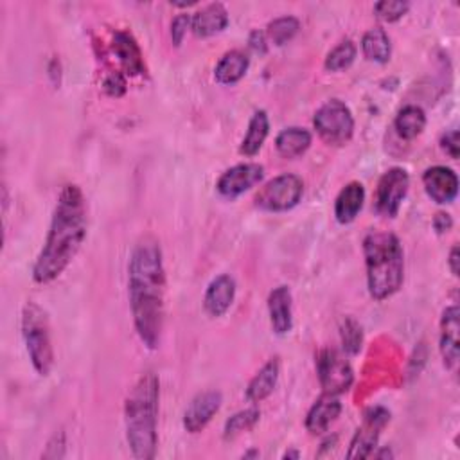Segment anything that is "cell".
Returning a JSON list of instances; mask_svg holds the SVG:
<instances>
[{
    "instance_id": "1",
    "label": "cell",
    "mask_w": 460,
    "mask_h": 460,
    "mask_svg": "<svg viewBox=\"0 0 460 460\" xmlns=\"http://www.w3.org/2000/svg\"><path fill=\"white\" fill-rule=\"evenodd\" d=\"M128 297L141 342L155 351L162 340L166 317V268L157 240H141L128 263Z\"/></svg>"
},
{
    "instance_id": "2",
    "label": "cell",
    "mask_w": 460,
    "mask_h": 460,
    "mask_svg": "<svg viewBox=\"0 0 460 460\" xmlns=\"http://www.w3.org/2000/svg\"><path fill=\"white\" fill-rule=\"evenodd\" d=\"M89 233L87 198L80 185L67 183L55 205L49 233L33 265V281L51 285L71 267Z\"/></svg>"
},
{
    "instance_id": "3",
    "label": "cell",
    "mask_w": 460,
    "mask_h": 460,
    "mask_svg": "<svg viewBox=\"0 0 460 460\" xmlns=\"http://www.w3.org/2000/svg\"><path fill=\"white\" fill-rule=\"evenodd\" d=\"M158 403L160 381L155 372L142 374L124 401L126 440L132 455L151 460L158 447Z\"/></svg>"
},
{
    "instance_id": "4",
    "label": "cell",
    "mask_w": 460,
    "mask_h": 460,
    "mask_svg": "<svg viewBox=\"0 0 460 460\" xmlns=\"http://www.w3.org/2000/svg\"><path fill=\"white\" fill-rule=\"evenodd\" d=\"M367 288L374 301L381 302L396 295L405 281V252L392 233H371L363 240Z\"/></svg>"
},
{
    "instance_id": "5",
    "label": "cell",
    "mask_w": 460,
    "mask_h": 460,
    "mask_svg": "<svg viewBox=\"0 0 460 460\" xmlns=\"http://www.w3.org/2000/svg\"><path fill=\"white\" fill-rule=\"evenodd\" d=\"M22 338L37 374L49 376L55 367L51 322L47 311L35 301H28L22 310Z\"/></svg>"
},
{
    "instance_id": "6",
    "label": "cell",
    "mask_w": 460,
    "mask_h": 460,
    "mask_svg": "<svg viewBox=\"0 0 460 460\" xmlns=\"http://www.w3.org/2000/svg\"><path fill=\"white\" fill-rule=\"evenodd\" d=\"M319 137L329 146H345L354 135V117L351 108L340 99L326 101L313 117Z\"/></svg>"
},
{
    "instance_id": "7",
    "label": "cell",
    "mask_w": 460,
    "mask_h": 460,
    "mask_svg": "<svg viewBox=\"0 0 460 460\" xmlns=\"http://www.w3.org/2000/svg\"><path fill=\"white\" fill-rule=\"evenodd\" d=\"M302 196L304 180L294 173H285L268 180L258 191L254 205L265 212H288L301 203Z\"/></svg>"
},
{
    "instance_id": "8",
    "label": "cell",
    "mask_w": 460,
    "mask_h": 460,
    "mask_svg": "<svg viewBox=\"0 0 460 460\" xmlns=\"http://www.w3.org/2000/svg\"><path fill=\"white\" fill-rule=\"evenodd\" d=\"M317 376L328 394L342 396L354 383V371L347 358L336 349H322L317 356Z\"/></svg>"
},
{
    "instance_id": "9",
    "label": "cell",
    "mask_w": 460,
    "mask_h": 460,
    "mask_svg": "<svg viewBox=\"0 0 460 460\" xmlns=\"http://www.w3.org/2000/svg\"><path fill=\"white\" fill-rule=\"evenodd\" d=\"M410 189V175L403 167L385 171L376 187L374 209L383 217H396Z\"/></svg>"
},
{
    "instance_id": "10",
    "label": "cell",
    "mask_w": 460,
    "mask_h": 460,
    "mask_svg": "<svg viewBox=\"0 0 460 460\" xmlns=\"http://www.w3.org/2000/svg\"><path fill=\"white\" fill-rule=\"evenodd\" d=\"M390 422V412L385 406H372L365 412L360 428L349 444L347 458H369L379 440L381 431Z\"/></svg>"
},
{
    "instance_id": "11",
    "label": "cell",
    "mask_w": 460,
    "mask_h": 460,
    "mask_svg": "<svg viewBox=\"0 0 460 460\" xmlns=\"http://www.w3.org/2000/svg\"><path fill=\"white\" fill-rule=\"evenodd\" d=\"M265 178V167L256 162H245L226 169L216 182V191L226 200H236Z\"/></svg>"
},
{
    "instance_id": "12",
    "label": "cell",
    "mask_w": 460,
    "mask_h": 460,
    "mask_svg": "<svg viewBox=\"0 0 460 460\" xmlns=\"http://www.w3.org/2000/svg\"><path fill=\"white\" fill-rule=\"evenodd\" d=\"M223 405V394L219 390L200 392L183 412L182 424L189 433H200L214 419Z\"/></svg>"
},
{
    "instance_id": "13",
    "label": "cell",
    "mask_w": 460,
    "mask_h": 460,
    "mask_svg": "<svg viewBox=\"0 0 460 460\" xmlns=\"http://www.w3.org/2000/svg\"><path fill=\"white\" fill-rule=\"evenodd\" d=\"M422 185L428 198L439 205L455 201L458 194V176L451 167L433 166L422 173Z\"/></svg>"
},
{
    "instance_id": "14",
    "label": "cell",
    "mask_w": 460,
    "mask_h": 460,
    "mask_svg": "<svg viewBox=\"0 0 460 460\" xmlns=\"http://www.w3.org/2000/svg\"><path fill=\"white\" fill-rule=\"evenodd\" d=\"M236 299V281L233 276L221 274L210 281L203 295V310L209 317H223Z\"/></svg>"
},
{
    "instance_id": "15",
    "label": "cell",
    "mask_w": 460,
    "mask_h": 460,
    "mask_svg": "<svg viewBox=\"0 0 460 460\" xmlns=\"http://www.w3.org/2000/svg\"><path fill=\"white\" fill-rule=\"evenodd\" d=\"M342 413V401L340 396L324 392L308 410L304 426L311 435H322L329 431L331 424L340 417Z\"/></svg>"
},
{
    "instance_id": "16",
    "label": "cell",
    "mask_w": 460,
    "mask_h": 460,
    "mask_svg": "<svg viewBox=\"0 0 460 460\" xmlns=\"http://www.w3.org/2000/svg\"><path fill=\"white\" fill-rule=\"evenodd\" d=\"M458 317H460V311L456 304L447 306L440 317L439 349H440L444 367L447 369H455L458 363V333H460Z\"/></svg>"
},
{
    "instance_id": "17",
    "label": "cell",
    "mask_w": 460,
    "mask_h": 460,
    "mask_svg": "<svg viewBox=\"0 0 460 460\" xmlns=\"http://www.w3.org/2000/svg\"><path fill=\"white\" fill-rule=\"evenodd\" d=\"M268 315L272 331L286 336L294 329V297L288 286H277L268 295Z\"/></svg>"
},
{
    "instance_id": "18",
    "label": "cell",
    "mask_w": 460,
    "mask_h": 460,
    "mask_svg": "<svg viewBox=\"0 0 460 460\" xmlns=\"http://www.w3.org/2000/svg\"><path fill=\"white\" fill-rule=\"evenodd\" d=\"M230 19L228 12L221 3L207 4L191 17V30L198 38H209L226 30Z\"/></svg>"
},
{
    "instance_id": "19",
    "label": "cell",
    "mask_w": 460,
    "mask_h": 460,
    "mask_svg": "<svg viewBox=\"0 0 460 460\" xmlns=\"http://www.w3.org/2000/svg\"><path fill=\"white\" fill-rule=\"evenodd\" d=\"M114 53L121 64V67L126 71L130 76H142L146 72L144 58L141 53L139 44L128 31H115L114 42H112Z\"/></svg>"
},
{
    "instance_id": "20",
    "label": "cell",
    "mask_w": 460,
    "mask_h": 460,
    "mask_svg": "<svg viewBox=\"0 0 460 460\" xmlns=\"http://www.w3.org/2000/svg\"><path fill=\"white\" fill-rule=\"evenodd\" d=\"M249 67H251V58H249L247 53L238 51V49L228 51L216 64L214 80L219 85L233 87V85L240 83L247 76Z\"/></svg>"
},
{
    "instance_id": "21",
    "label": "cell",
    "mask_w": 460,
    "mask_h": 460,
    "mask_svg": "<svg viewBox=\"0 0 460 460\" xmlns=\"http://www.w3.org/2000/svg\"><path fill=\"white\" fill-rule=\"evenodd\" d=\"M365 203V187L360 182H349L335 200V217L340 225L353 223Z\"/></svg>"
},
{
    "instance_id": "22",
    "label": "cell",
    "mask_w": 460,
    "mask_h": 460,
    "mask_svg": "<svg viewBox=\"0 0 460 460\" xmlns=\"http://www.w3.org/2000/svg\"><path fill=\"white\" fill-rule=\"evenodd\" d=\"M279 374H281V362L279 358H270L261 369L260 372L251 379L249 387H247V399L254 405L263 403L265 399H268L272 396V392L277 387L279 381Z\"/></svg>"
},
{
    "instance_id": "23",
    "label": "cell",
    "mask_w": 460,
    "mask_h": 460,
    "mask_svg": "<svg viewBox=\"0 0 460 460\" xmlns=\"http://www.w3.org/2000/svg\"><path fill=\"white\" fill-rule=\"evenodd\" d=\"M311 142H313V137L310 130L301 126H290L277 135L276 149L283 158L294 160L302 157L310 149Z\"/></svg>"
},
{
    "instance_id": "24",
    "label": "cell",
    "mask_w": 460,
    "mask_h": 460,
    "mask_svg": "<svg viewBox=\"0 0 460 460\" xmlns=\"http://www.w3.org/2000/svg\"><path fill=\"white\" fill-rule=\"evenodd\" d=\"M268 133H270L268 114H267V110H258L249 123V130L242 141L240 153L245 157H256L261 151V148L265 146Z\"/></svg>"
},
{
    "instance_id": "25",
    "label": "cell",
    "mask_w": 460,
    "mask_h": 460,
    "mask_svg": "<svg viewBox=\"0 0 460 460\" xmlns=\"http://www.w3.org/2000/svg\"><path fill=\"white\" fill-rule=\"evenodd\" d=\"M394 128L397 135L405 141H413L417 139L424 128H426V114L421 106L417 105H406L403 106L396 119H394Z\"/></svg>"
},
{
    "instance_id": "26",
    "label": "cell",
    "mask_w": 460,
    "mask_h": 460,
    "mask_svg": "<svg viewBox=\"0 0 460 460\" xmlns=\"http://www.w3.org/2000/svg\"><path fill=\"white\" fill-rule=\"evenodd\" d=\"M362 53L369 62L374 64H388L392 55V44L390 37L383 28H372L369 30L362 38Z\"/></svg>"
},
{
    "instance_id": "27",
    "label": "cell",
    "mask_w": 460,
    "mask_h": 460,
    "mask_svg": "<svg viewBox=\"0 0 460 460\" xmlns=\"http://www.w3.org/2000/svg\"><path fill=\"white\" fill-rule=\"evenodd\" d=\"M260 417H261V412L258 408H247V410L236 412L225 422V428H223L225 440H233L242 433L251 431L260 422Z\"/></svg>"
},
{
    "instance_id": "28",
    "label": "cell",
    "mask_w": 460,
    "mask_h": 460,
    "mask_svg": "<svg viewBox=\"0 0 460 460\" xmlns=\"http://www.w3.org/2000/svg\"><path fill=\"white\" fill-rule=\"evenodd\" d=\"M301 30V22L299 19L295 17H279L276 21H272L268 26H267V38L277 46V47H283L286 46L290 40L295 38V35L299 33Z\"/></svg>"
},
{
    "instance_id": "29",
    "label": "cell",
    "mask_w": 460,
    "mask_h": 460,
    "mask_svg": "<svg viewBox=\"0 0 460 460\" xmlns=\"http://www.w3.org/2000/svg\"><path fill=\"white\" fill-rule=\"evenodd\" d=\"M356 55H358V47L353 40H344L340 42L328 56H326V62H324V67L328 72H342V71H347L354 60H356Z\"/></svg>"
},
{
    "instance_id": "30",
    "label": "cell",
    "mask_w": 460,
    "mask_h": 460,
    "mask_svg": "<svg viewBox=\"0 0 460 460\" xmlns=\"http://www.w3.org/2000/svg\"><path fill=\"white\" fill-rule=\"evenodd\" d=\"M340 340H342V347L349 356H354L362 351V344H363V331L362 326L351 319L345 317L340 324Z\"/></svg>"
},
{
    "instance_id": "31",
    "label": "cell",
    "mask_w": 460,
    "mask_h": 460,
    "mask_svg": "<svg viewBox=\"0 0 460 460\" xmlns=\"http://www.w3.org/2000/svg\"><path fill=\"white\" fill-rule=\"evenodd\" d=\"M410 10V4L405 0H381V3L374 4V15L381 22L392 24L401 21Z\"/></svg>"
},
{
    "instance_id": "32",
    "label": "cell",
    "mask_w": 460,
    "mask_h": 460,
    "mask_svg": "<svg viewBox=\"0 0 460 460\" xmlns=\"http://www.w3.org/2000/svg\"><path fill=\"white\" fill-rule=\"evenodd\" d=\"M191 30V15L182 13L176 15L171 22V40L175 47H180L183 44V38L187 35V31Z\"/></svg>"
},
{
    "instance_id": "33",
    "label": "cell",
    "mask_w": 460,
    "mask_h": 460,
    "mask_svg": "<svg viewBox=\"0 0 460 460\" xmlns=\"http://www.w3.org/2000/svg\"><path fill=\"white\" fill-rule=\"evenodd\" d=\"M103 90L110 98H123L126 94V78L121 72H112L103 81Z\"/></svg>"
},
{
    "instance_id": "34",
    "label": "cell",
    "mask_w": 460,
    "mask_h": 460,
    "mask_svg": "<svg viewBox=\"0 0 460 460\" xmlns=\"http://www.w3.org/2000/svg\"><path fill=\"white\" fill-rule=\"evenodd\" d=\"M65 433L64 431H58L53 435V439L47 442V447H46V453L42 455L44 458H64L65 456Z\"/></svg>"
},
{
    "instance_id": "35",
    "label": "cell",
    "mask_w": 460,
    "mask_h": 460,
    "mask_svg": "<svg viewBox=\"0 0 460 460\" xmlns=\"http://www.w3.org/2000/svg\"><path fill=\"white\" fill-rule=\"evenodd\" d=\"M440 148L446 155H449L453 160L458 158L460 155V142H458V132L449 130L440 137Z\"/></svg>"
},
{
    "instance_id": "36",
    "label": "cell",
    "mask_w": 460,
    "mask_h": 460,
    "mask_svg": "<svg viewBox=\"0 0 460 460\" xmlns=\"http://www.w3.org/2000/svg\"><path fill=\"white\" fill-rule=\"evenodd\" d=\"M249 47L260 55V56H265L268 53V38L265 33L261 31H252L251 37H249Z\"/></svg>"
},
{
    "instance_id": "37",
    "label": "cell",
    "mask_w": 460,
    "mask_h": 460,
    "mask_svg": "<svg viewBox=\"0 0 460 460\" xmlns=\"http://www.w3.org/2000/svg\"><path fill=\"white\" fill-rule=\"evenodd\" d=\"M453 226V219L447 212H437L433 217V228L437 230V234H446L449 233Z\"/></svg>"
},
{
    "instance_id": "38",
    "label": "cell",
    "mask_w": 460,
    "mask_h": 460,
    "mask_svg": "<svg viewBox=\"0 0 460 460\" xmlns=\"http://www.w3.org/2000/svg\"><path fill=\"white\" fill-rule=\"evenodd\" d=\"M458 261H460V252H458V247L455 245L449 252V258H447V265H449V270L455 277H458Z\"/></svg>"
},
{
    "instance_id": "39",
    "label": "cell",
    "mask_w": 460,
    "mask_h": 460,
    "mask_svg": "<svg viewBox=\"0 0 460 460\" xmlns=\"http://www.w3.org/2000/svg\"><path fill=\"white\" fill-rule=\"evenodd\" d=\"M385 456L394 458V453H392L388 447H385V449H381V451H378V453H376V458H385Z\"/></svg>"
},
{
    "instance_id": "40",
    "label": "cell",
    "mask_w": 460,
    "mask_h": 460,
    "mask_svg": "<svg viewBox=\"0 0 460 460\" xmlns=\"http://www.w3.org/2000/svg\"><path fill=\"white\" fill-rule=\"evenodd\" d=\"M299 456H301L299 451H286V453L283 455V458H299Z\"/></svg>"
}]
</instances>
